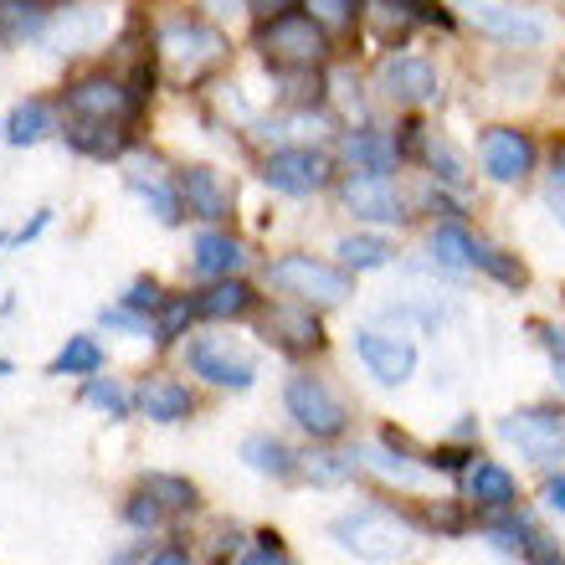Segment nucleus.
Listing matches in <instances>:
<instances>
[{
    "label": "nucleus",
    "instance_id": "nucleus-1",
    "mask_svg": "<svg viewBox=\"0 0 565 565\" xmlns=\"http://www.w3.org/2000/svg\"><path fill=\"white\" fill-rule=\"evenodd\" d=\"M160 62L170 83L175 88H195V83H206L216 67L226 62V36L211 21H195V15H175V21H164L160 26Z\"/></svg>",
    "mask_w": 565,
    "mask_h": 565
},
{
    "label": "nucleus",
    "instance_id": "nucleus-2",
    "mask_svg": "<svg viewBox=\"0 0 565 565\" xmlns=\"http://www.w3.org/2000/svg\"><path fill=\"white\" fill-rule=\"evenodd\" d=\"M253 46L278 67V73H324V62L334 57L329 31L319 26L309 11H288V15L263 21Z\"/></svg>",
    "mask_w": 565,
    "mask_h": 565
},
{
    "label": "nucleus",
    "instance_id": "nucleus-3",
    "mask_svg": "<svg viewBox=\"0 0 565 565\" xmlns=\"http://www.w3.org/2000/svg\"><path fill=\"white\" fill-rule=\"evenodd\" d=\"M329 535L340 540V551H350L355 561H371V565H386V561H402L412 551V524L391 509H350L340 520L329 524Z\"/></svg>",
    "mask_w": 565,
    "mask_h": 565
},
{
    "label": "nucleus",
    "instance_id": "nucleus-4",
    "mask_svg": "<svg viewBox=\"0 0 565 565\" xmlns=\"http://www.w3.org/2000/svg\"><path fill=\"white\" fill-rule=\"evenodd\" d=\"M273 288L294 294L298 303H313V309H340L355 294V273L334 268V263H319L313 253H288L278 263H268Z\"/></svg>",
    "mask_w": 565,
    "mask_h": 565
},
{
    "label": "nucleus",
    "instance_id": "nucleus-5",
    "mask_svg": "<svg viewBox=\"0 0 565 565\" xmlns=\"http://www.w3.org/2000/svg\"><path fill=\"white\" fill-rule=\"evenodd\" d=\"M499 437L514 443L535 468H555L565 458V412L561 406H524L499 422Z\"/></svg>",
    "mask_w": 565,
    "mask_h": 565
},
{
    "label": "nucleus",
    "instance_id": "nucleus-6",
    "mask_svg": "<svg viewBox=\"0 0 565 565\" xmlns=\"http://www.w3.org/2000/svg\"><path fill=\"white\" fill-rule=\"evenodd\" d=\"M282 406H288V417L309 431L313 443H334V437H344V427H350L344 402L319 381V375H294L288 391H282Z\"/></svg>",
    "mask_w": 565,
    "mask_h": 565
},
{
    "label": "nucleus",
    "instance_id": "nucleus-7",
    "mask_svg": "<svg viewBox=\"0 0 565 565\" xmlns=\"http://www.w3.org/2000/svg\"><path fill=\"white\" fill-rule=\"evenodd\" d=\"M375 88L396 108H427L443 98V77H437V67H431L427 57H417V52H391V57L375 67Z\"/></svg>",
    "mask_w": 565,
    "mask_h": 565
},
{
    "label": "nucleus",
    "instance_id": "nucleus-8",
    "mask_svg": "<svg viewBox=\"0 0 565 565\" xmlns=\"http://www.w3.org/2000/svg\"><path fill=\"white\" fill-rule=\"evenodd\" d=\"M478 160H483V175H489L493 185H520V180H530V170H535L540 149H535L530 129L493 124V129H483V139H478Z\"/></svg>",
    "mask_w": 565,
    "mask_h": 565
},
{
    "label": "nucleus",
    "instance_id": "nucleus-9",
    "mask_svg": "<svg viewBox=\"0 0 565 565\" xmlns=\"http://www.w3.org/2000/svg\"><path fill=\"white\" fill-rule=\"evenodd\" d=\"M263 180L278 195H313L334 180V160H329L324 149L288 145V149H273L268 160H263Z\"/></svg>",
    "mask_w": 565,
    "mask_h": 565
},
{
    "label": "nucleus",
    "instance_id": "nucleus-10",
    "mask_svg": "<svg viewBox=\"0 0 565 565\" xmlns=\"http://www.w3.org/2000/svg\"><path fill=\"white\" fill-rule=\"evenodd\" d=\"M139 104H145V93L124 88L114 77H83L67 88V114L83 124H124L139 114Z\"/></svg>",
    "mask_w": 565,
    "mask_h": 565
},
{
    "label": "nucleus",
    "instance_id": "nucleus-11",
    "mask_svg": "<svg viewBox=\"0 0 565 565\" xmlns=\"http://www.w3.org/2000/svg\"><path fill=\"white\" fill-rule=\"evenodd\" d=\"M340 201L350 216L360 222H381V226H402L412 211H406V195L396 185V175H350L340 180Z\"/></svg>",
    "mask_w": 565,
    "mask_h": 565
},
{
    "label": "nucleus",
    "instance_id": "nucleus-12",
    "mask_svg": "<svg viewBox=\"0 0 565 565\" xmlns=\"http://www.w3.org/2000/svg\"><path fill=\"white\" fill-rule=\"evenodd\" d=\"M462 15L473 21L489 42L499 46H540L551 36V26L524 6H499V0H462Z\"/></svg>",
    "mask_w": 565,
    "mask_h": 565
},
{
    "label": "nucleus",
    "instance_id": "nucleus-13",
    "mask_svg": "<svg viewBox=\"0 0 565 565\" xmlns=\"http://www.w3.org/2000/svg\"><path fill=\"white\" fill-rule=\"evenodd\" d=\"M355 355L365 360V371L381 386H402L417 371V344L402 334H386V329H355Z\"/></svg>",
    "mask_w": 565,
    "mask_h": 565
},
{
    "label": "nucleus",
    "instance_id": "nucleus-14",
    "mask_svg": "<svg viewBox=\"0 0 565 565\" xmlns=\"http://www.w3.org/2000/svg\"><path fill=\"white\" fill-rule=\"evenodd\" d=\"M185 360H191L195 375H206L211 386H226V391H247L257 381V365L242 350H232L226 340H216V334H195L191 350H185Z\"/></svg>",
    "mask_w": 565,
    "mask_h": 565
},
{
    "label": "nucleus",
    "instance_id": "nucleus-15",
    "mask_svg": "<svg viewBox=\"0 0 565 565\" xmlns=\"http://www.w3.org/2000/svg\"><path fill=\"white\" fill-rule=\"evenodd\" d=\"M340 160L350 164L355 175H396V170H402V145H396V135H386V129L360 124V129H344L340 135Z\"/></svg>",
    "mask_w": 565,
    "mask_h": 565
},
{
    "label": "nucleus",
    "instance_id": "nucleus-16",
    "mask_svg": "<svg viewBox=\"0 0 565 565\" xmlns=\"http://www.w3.org/2000/svg\"><path fill=\"white\" fill-rule=\"evenodd\" d=\"M263 334L268 344L288 350V355H313V350H324V324H319V313L313 303H278V309L263 319Z\"/></svg>",
    "mask_w": 565,
    "mask_h": 565
},
{
    "label": "nucleus",
    "instance_id": "nucleus-17",
    "mask_svg": "<svg viewBox=\"0 0 565 565\" xmlns=\"http://www.w3.org/2000/svg\"><path fill=\"white\" fill-rule=\"evenodd\" d=\"M180 195H185V206H191L201 222H222V216H232V191L222 185V175H216L211 164L180 170Z\"/></svg>",
    "mask_w": 565,
    "mask_h": 565
},
{
    "label": "nucleus",
    "instance_id": "nucleus-18",
    "mask_svg": "<svg viewBox=\"0 0 565 565\" xmlns=\"http://www.w3.org/2000/svg\"><path fill=\"white\" fill-rule=\"evenodd\" d=\"M135 406L145 412L149 422H185L195 412V396L180 386L175 375H145V386H139Z\"/></svg>",
    "mask_w": 565,
    "mask_h": 565
},
{
    "label": "nucleus",
    "instance_id": "nucleus-19",
    "mask_svg": "<svg viewBox=\"0 0 565 565\" xmlns=\"http://www.w3.org/2000/svg\"><path fill=\"white\" fill-rule=\"evenodd\" d=\"M468 493H473L478 514H504V509H514V499H520V483H514V473L499 468V462H473V468H468Z\"/></svg>",
    "mask_w": 565,
    "mask_h": 565
},
{
    "label": "nucleus",
    "instance_id": "nucleus-20",
    "mask_svg": "<svg viewBox=\"0 0 565 565\" xmlns=\"http://www.w3.org/2000/svg\"><path fill=\"white\" fill-rule=\"evenodd\" d=\"M242 263H247V247L232 237H222V232H201L195 237V257H191V268L201 273V278H237Z\"/></svg>",
    "mask_w": 565,
    "mask_h": 565
},
{
    "label": "nucleus",
    "instance_id": "nucleus-21",
    "mask_svg": "<svg viewBox=\"0 0 565 565\" xmlns=\"http://www.w3.org/2000/svg\"><path fill=\"white\" fill-rule=\"evenodd\" d=\"M191 303H195V319H242V313L257 309V294H253V282H242V278H216Z\"/></svg>",
    "mask_w": 565,
    "mask_h": 565
},
{
    "label": "nucleus",
    "instance_id": "nucleus-22",
    "mask_svg": "<svg viewBox=\"0 0 565 565\" xmlns=\"http://www.w3.org/2000/svg\"><path fill=\"white\" fill-rule=\"evenodd\" d=\"M473 232L462 222H443V226H431V237H427V253H431V268H443V273H468L473 268Z\"/></svg>",
    "mask_w": 565,
    "mask_h": 565
},
{
    "label": "nucleus",
    "instance_id": "nucleus-23",
    "mask_svg": "<svg viewBox=\"0 0 565 565\" xmlns=\"http://www.w3.org/2000/svg\"><path fill=\"white\" fill-rule=\"evenodd\" d=\"M104 36H108V15L98 6H73L52 31V46L57 52H83V46H98Z\"/></svg>",
    "mask_w": 565,
    "mask_h": 565
},
{
    "label": "nucleus",
    "instance_id": "nucleus-24",
    "mask_svg": "<svg viewBox=\"0 0 565 565\" xmlns=\"http://www.w3.org/2000/svg\"><path fill=\"white\" fill-rule=\"evenodd\" d=\"M242 458H247V468H253V473H268V478H294L298 473V458L288 452V443L268 437V431L247 437V443H242Z\"/></svg>",
    "mask_w": 565,
    "mask_h": 565
},
{
    "label": "nucleus",
    "instance_id": "nucleus-25",
    "mask_svg": "<svg viewBox=\"0 0 565 565\" xmlns=\"http://www.w3.org/2000/svg\"><path fill=\"white\" fill-rule=\"evenodd\" d=\"M340 263L350 273H371V268H386L391 257H396V247H391L386 237H375V232H355V237H340Z\"/></svg>",
    "mask_w": 565,
    "mask_h": 565
},
{
    "label": "nucleus",
    "instance_id": "nucleus-26",
    "mask_svg": "<svg viewBox=\"0 0 565 565\" xmlns=\"http://www.w3.org/2000/svg\"><path fill=\"white\" fill-rule=\"evenodd\" d=\"M67 145H73L77 154H98V160H108V154H119L124 149V124H83V119H73Z\"/></svg>",
    "mask_w": 565,
    "mask_h": 565
},
{
    "label": "nucleus",
    "instance_id": "nucleus-27",
    "mask_svg": "<svg viewBox=\"0 0 565 565\" xmlns=\"http://www.w3.org/2000/svg\"><path fill=\"white\" fill-rule=\"evenodd\" d=\"M473 268L489 273L493 282H504V288H524L530 282V268H524L514 253H504V247H493V242H478L473 247Z\"/></svg>",
    "mask_w": 565,
    "mask_h": 565
},
{
    "label": "nucleus",
    "instance_id": "nucleus-28",
    "mask_svg": "<svg viewBox=\"0 0 565 565\" xmlns=\"http://www.w3.org/2000/svg\"><path fill=\"white\" fill-rule=\"evenodd\" d=\"M98 371H104V350L88 334H73L62 344V355L52 360V375H98Z\"/></svg>",
    "mask_w": 565,
    "mask_h": 565
},
{
    "label": "nucleus",
    "instance_id": "nucleus-29",
    "mask_svg": "<svg viewBox=\"0 0 565 565\" xmlns=\"http://www.w3.org/2000/svg\"><path fill=\"white\" fill-rule=\"evenodd\" d=\"M42 26H46L42 0H0V31H6L11 42H26V36H36Z\"/></svg>",
    "mask_w": 565,
    "mask_h": 565
},
{
    "label": "nucleus",
    "instance_id": "nucleus-30",
    "mask_svg": "<svg viewBox=\"0 0 565 565\" xmlns=\"http://www.w3.org/2000/svg\"><path fill=\"white\" fill-rule=\"evenodd\" d=\"M129 185H135V191L145 195L149 206H154V216H160V222H180V201H175V191H170V185H164L160 175H145V160L129 164Z\"/></svg>",
    "mask_w": 565,
    "mask_h": 565
},
{
    "label": "nucleus",
    "instance_id": "nucleus-31",
    "mask_svg": "<svg viewBox=\"0 0 565 565\" xmlns=\"http://www.w3.org/2000/svg\"><path fill=\"white\" fill-rule=\"evenodd\" d=\"M83 396H88V406H98L108 422H124L129 412H135V396H129V391H124L114 375H108V381H104V375H88Z\"/></svg>",
    "mask_w": 565,
    "mask_h": 565
},
{
    "label": "nucleus",
    "instance_id": "nucleus-32",
    "mask_svg": "<svg viewBox=\"0 0 565 565\" xmlns=\"http://www.w3.org/2000/svg\"><path fill=\"white\" fill-rule=\"evenodd\" d=\"M52 129V114H46L42 98H26V104L11 114V124H6V139L11 145H36V139Z\"/></svg>",
    "mask_w": 565,
    "mask_h": 565
},
{
    "label": "nucleus",
    "instance_id": "nucleus-33",
    "mask_svg": "<svg viewBox=\"0 0 565 565\" xmlns=\"http://www.w3.org/2000/svg\"><path fill=\"white\" fill-rule=\"evenodd\" d=\"M422 160L431 164V180H437V185H462V180H468V170H462V154L447 145L443 135H427V149H422Z\"/></svg>",
    "mask_w": 565,
    "mask_h": 565
},
{
    "label": "nucleus",
    "instance_id": "nucleus-34",
    "mask_svg": "<svg viewBox=\"0 0 565 565\" xmlns=\"http://www.w3.org/2000/svg\"><path fill=\"white\" fill-rule=\"evenodd\" d=\"M303 11H309L329 36H344V31L360 21V0H303Z\"/></svg>",
    "mask_w": 565,
    "mask_h": 565
},
{
    "label": "nucleus",
    "instance_id": "nucleus-35",
    "mask_svg": "<svg viewBox=\"0 0 565 565\" xmlns=\"http://www.w3.org/2000/svg\"><path fill=\"white\" fill-rule=\"evenodd\" d=\"M145 489L160 499L164 509H175V514H185V509H195V489H191V478H175V473H149L145 478Z\"/></svg>",
    "mask_w": 565,
    "mask_h": 565
},
{
    "label": "nucleus",
    "instance_id": "nucleus-36",
    "mask_svg": "<svg viewBox=\"0 0 565 565\" xmlns=\"http://www.w3.org/2000/svg\"><path fill=\"white\" fill-rule=\"evenodd\" d=\"M191 319H195V303H191V298H164V309L154 313V340H160V344L180 340Z\"/></svg>",
    "mask_w": 565,
    "mask_h": 565
},
{
    "label": "nucleus",
    "instance_id": "nucleus-37",
    "mask_svg": "<svg viewBox=\"0 0 565 565\" xmlns=\"http://www.w3.org/2000/svg\"><path fill=\"white\" fill-rule=\"evenodd\" d=\"M355 452H313L309 458V478L313 483H344V478H355Z\"/></svg>",
    "mask_w": 565,
    "mask_h": 565
},
{
    "label": "nucleus",
    "instance_id": "nucleus-38",
    "mask_svg": "<svg viewBox=\"0 0 565 565\" xmlns=\"http://www.w3.org/2000/svg\"><path fill=\"white\" fill-rule=\"evenodd\" d=\"M124 520L135 524V530H154V524L164 520V504L154 499L149 489H139V493H129V504H124Z\"/></svg>",
    "mask_w": 565,
    "mask_h": 565
},
{
    "label": "nucleus",
    "instance_id": "nucleus-39",
    "mask_svg": "<svg viewBox=\"0 0 565 565\" xmlns=\"http://www.w3.org/2000/svg\"><path fill=\"white\" fill-rule=\"evenodd\" d=\"M524 561H530V565H565V551H561V540H555V535L530 530V540H524Z\"/></svg>",
    "mask_w": 565,
    "mask_h": 565
},
{
    "label": "nucleus",
    "instance_id": "nucleus-40",
    "mask_svg": "<svg viewBox=\"0 0 565 565\" xmlns=\"http://www.w3.org/2000/svg\"><path fill=\"white\" fill-rule=\"evenodd\" d=\"M124 309H135V313H160L164 309V294H160V282L154 278H139V282H129V294H124Z\"/></svg>",
    "mask_w": 565,
    "mask_h": 565
},
{
    "label": "nucleus",
    "instance_id": "nucleus-41",
    "mask_svg": "<svg viewBox=\"0 0 565 565\" xmlns=\"http://www.w3.org/2000/svg\"><path fill=\"white\" fill-rule=\"evenodd\" d=\"M98 324H104V329H124V334H154V324H149L145 313L124 309V303H119V309H104V313H98Z\"/></svg>",
    "mask_w": 565,
    "mask_h": 565
},
{
    "label": "nucleus",
    "instance_id": "nucleus-42",
    "mask_svg": "<svg viewBox=\"0 0 565 565\" xmlns=\"http://www.w3.org/2000/svg\"><path fill=\"white\" fill-rule=\"evenodd\" d=\"M468 458H473V452H462V447H431V452H422V462H427V468H443V473H462Z\"/></svg>",
    "mask_w": 565,
    "mask_h": 565
},
{
    "label": "nucleus",
    "instance_id": "nucleus-43",
    "mask_svg": "<svg viewBox=\"0 0 565 565\" xmlns=\"http://www.w3.org/2000/svg\"><path fill=\"white\" fill-rule=\"evenodd\" d=\"M303 0H247V11L257 15V21H273V15H288V11H298Z\"/></svg>",
    "mask_w": 565,
    "mask_h": 565
},
{
    "label": "nucleus",
    "instance_id": "nucleus-44",
    "mask_svg": "<svg viewBox=\"0 0 565 565\" xmlns=\"http://www.w3.org/2000/svg\"><path fill=\"white\" fill-rule=\"evenodd\" d=\"M360 458H371V462H375V468H381V473H386V478H417V473H412V468H406V462L386 458V452H375V447H371V452H360Z\"/></svg>",
    "mask_w": 565,
    "mask_h": 565
},
{
    "label": "nucleus",
    "instance_id": "nucleus-45",
    "mask_svg": "<svg viewBox=\"0 0 565 565\" xmlns=\"http://www.w3.org/2000/svg\"><path fill=\"white\" fill-rule=\"evenodd\" d=\"M545 206H551V216L565 226V185H551V180H545Z\"/></svg>",
    "mask_w": 565,
    "mask_h": 565
},
{
    "label": "nucleus",
    "instance_id": "nucleus-46",
    "mask_svg": "<svg viewBox=\"0 0 565 565\" xmlns=\"http://www.w3.org/2000/svg\"><path fill=\"white\" fill-rule=\"evenodd\" d=\"M431 524H443L447 535H458V530H462V514H458V509H431Z\"/></svg>",
    "mask_w": 565,
    "mask_h": 565
},
{
    "label": "nucleus",
    "instance_id": "nucleus-47",
    "mask_svg": "<svg viewBox=\"0 0 565 565\" xmlns=\"http://www.w3.org/2000/svg\"><path fill=\"white\" fill-rule=\"evenodd\" d=\"M145 565H191V555L180 551V545H170V551H160V555H149Z\"/></svg>",
    "mask_w": 565,
    "mask_h": 565
},
{
    "label": "nucleus",
    "instance_id": "nucleus-48",
    "mask_svg": "<svg viewBox=\"0 0 565 565\" xmlns=\"http://www.w3.org/2000/svg\"><path fill=\"white\" fill-rule=\"evenodd\" d=\"M545 504L565 509V478H545Z\"/></svg>",
    "mask_w": 565,
    "mask_h": 565
},
{
    "label": "nucleus",
    "instance_id": "nucleus-49",
    "mask_svg": "<svg viewBox=\"0 0 565 565\" xmlns=\"http://www.w3.org/2000/svg\"><path fill=\"white\" fill-rule=\"evenodd\" d=\"M545 334V350H551L555 360H565V329H540Z\"/></svg>",
    "mask_w": 565,
    "mask_h": 565
},
{
    "label": "nucleus",
    "instance_id": "nucleus-50",
    "mask_svg": "<svg viewBox=\"0 0 565 565\" xmlns=\"http://www.w3.org/2000/svg\"><path fill=\"white\" fill-rule=\"evenodd\" d=\"M555 381H561V386H565V360H555Z\"/></svg>",
    "mask_w": 565,
    "mask_h": 565
},
{
    "label": "nucleus",
    "instance_id": "nucleus-51",
    "mask_svg": "<svg viewBox=\"0 0 565 565\" xmlns=\"http://www.w3.org/2000/svg\"><path fill=\"white\" fill-rule=\"evenodd\" d=\"M206 6H216V11H232V0H206Z\"/></svg>",
    "mask_w": 565,
    "mask_h": 565
},
{
    "label": "nucleus",
    "instance_id": "nucleus-52",
    "mask_svg": "<svg viewBox=\"0 0 565 565\" xmlns=\"http://www.w3.org/2000/svg\"><path fill=\"white\" fill-rule=\"evenodd\" d=\"M0 375H11V360H0Z\"/></svg>",
    "mask_w": 565,
    "mask_h": 565
},
{
    "label": "nucleus",
    "instance_id": "nucleus-53",
    "mask_svg": "<svg viewBox=\"0 0 565 565\" xmlns=\"http://www.w3.org/2000/svg\"><path fill=\"white\" fill-rule=\"evenodd\" d=\"M273 565H294V561H282V555H278V561H273Z\"/></svg>",
    "mask_w": 565,
    "mask_h": 565
},
{
    "label": "nucleus",
    "instance_id": "nucleus-54",
    "mask_svg": "<svg viewBox=\"0 0 565 565\" xmlns=\"http://www.w3.org/2000/svg\"><path fill=\"white\" fill-rule=\"evenodd\" d=\"M0 247H6V237H0Z\"/></svg>",
    "mask_w": 565,
    "mask_h": 565
}]
</instances>
